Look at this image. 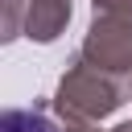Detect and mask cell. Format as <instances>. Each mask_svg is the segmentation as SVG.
I'll list each match as a JSON object with an SVG mask.
<instances>
[{"instance_id": "cell-1", "label": "cell", "mask_w": 132, "mask_h": 132, "mask_svg": "<svg viewBox=\"0 0 132 132\" xmlns=\"http://www.w3.org/2000/svg\"><path fill=\"white\" fill-rule=\"evenodd\" d=\"M128 99V78H116L99 66H91L82 54H74L58 78L54 91V116L66 124H99Z\"/></svg>"}, {"instance_id": "cell-2", "label": "cell", "mask_w": 132, "mask_h": 132, "mask_svg": "<svg viewBox=\"0 0 132 132\" xmlns=\"http://www.w3.org/2000/svg\"><path fill=\"white\" fill-rule=\"evenodd\" d=\"M78 54H82L91 66H99V70L132 82V25L95 16L91 29H87V37H82V50H78Z\"/></svg>"}, {"instance_id": "cell-3", "label": "cell", "mask_w": 132, "mask_h": 132, "mask_svg": "<svg viewBox=\"0 0 132 132\" xmlns=\"http://www.w3.org/2000/svg\"><path fill=\"white\" fill-rule=\"evenodd\" d=\"M70 0H29V12H25V37L37 41V45H50L66 33L70 25Z\"/></svg>"}, {"instance_id": "cell-4", "label": "cell", "mask_w": 132, "mask_h": 132, "mask_svg": "<svg viewBox=\"0 0 132 132\" xmlns=\"http://www.w3.org/2000/svg\"><path fill=\"white\" fill-rule=\"evenodd\" d=\"M0 132H66V124L54 120L45 103H33V107H8L0 116Z\"/></svg>"}, {"instance_id": "cell-5", "label": "cell", "mask_w": 132, "mask_h": 132, "mask_svg": "<svg viewBox=\"0 0 132 132\" xmlns=\"http://www.w3.org/2000/svg\"><path fill=\"white\" fill-rule=\"evenodd\" d=\"M25 12H29V0H0V41L25 37Z\"/></svg>"}, {"instance_id": "cell-6", "label": "cell", "mask_w": 132, "mask_h": 132, "mask_svg": "<svg viewBox=\"0 0 132 132\" xmlns=\"http://www.w3.org/2000/svg\"><path fill=\"white\" fill-rule=\"evenodd\" d=\"M91 12H95V16H103V21L132 25V0H91Z\"/></svg>"}, {"instance_id": "cell-7", "label": "cell", "mask_w": 132, "mask_h": 132, "mask_svg": "<svg viewBox=\"0 0 132 132\" xmlns=\"http://www.w3.org/2000/svg\"><path fill=\"white\" fill-rule=\"evenodd\" d=\"M66 124V120H62ZM66 132H99V124H66Z\"/></svg>"}, {"instance_id": "cell-8", "label": "cell", "mask_w": 132, "mask_h": 132, "mask_svg": "<svg viewBox=\"0 0 132 132\" xmlns=\"http://www.w3.org/2000/svg\"><path fill=\"white\" fill-rule=\"evenodd\" d=\"M111 132H132V120H124V124H116Z\"/></svg>"}]
</instances>
